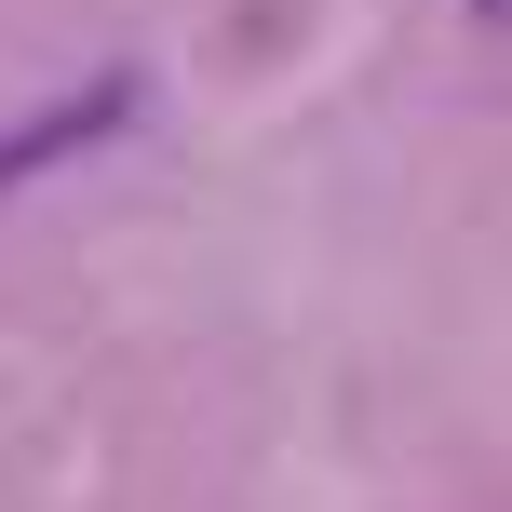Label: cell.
I'll return each mask as SVG.
<instances>
[{
	"mask_svg": "<svg viewBox=\"0 0 512 512\" xmlns=\"http://www.w3.org/2000/svg\"><path fill=\"white\" fill-rule=\"evenodd\" d=\"M108 122H135V81H95V95H68L54 122H14V135H0V189H14V176H54V162H68L81 135H108Z\"/></svg>",
	"mask_w": 512,
	"mask_h": 512,
	"instance_id": "obj_1",
	"label": "cell"
}]
</instances>
